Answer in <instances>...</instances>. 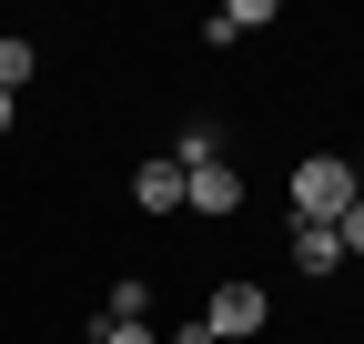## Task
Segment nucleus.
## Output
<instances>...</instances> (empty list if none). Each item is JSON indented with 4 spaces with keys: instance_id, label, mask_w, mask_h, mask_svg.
<instances>
[{
    "instance_id": "nucleus-11",
    "label": "nucleus",
    "mask_w": 364,
    "mask_h": 344,
    "mask_svg": "<svg viewBox=\"0 0 364 344\" xmlns=\"http://www.w3.org/2000/svg\"><path fill=\"white\" fill-rule=\"evenodd\" d=\"M102 344H152V324H102Z\"/></svg>"
},
{
    "instance_id": "nucleus-1",
    "label": "nucleus",
    "mask_w": 364,
    "mask_h": 344,
    "mask_svg": "<svg viewBox=\"0 0 364 344\" xmlns=\"http://www.w3.org/2000/svg\"><path fill=\"white\" fill-rule=\"evenodd\" d=\"M364 183H354V162H334V152H314V162H294V223H344V203H354Z\"/></svg>"
},
{
    "instance_id": "nucleus-8",
    "label": "nucleus",
    "mask_w": 364,
    "mask_h": 344,
    "mask_svg": "<svg viewBox=\"0 0 364 344\" xmlns=\"http://www.w3.org/2000/svg\"><path fill=\"white\" fill-rule=\"evenodd\" d=\"M273 21V0H233V11H213V41H243V31H263Z\"/></svg>"
},
{
    "instance_id": "nucleus-10",
    "label": "nucleus",
    "mask_w": 364,
    "mask_h": 344,
    "mask_svg": "<svg viewBox=\"0 0 364 344\" xmlns=\"http://www.w3.org/2000/svg\"><path fill=\"white\" fill-rule=\"evenodd\" d=\"M334 243H344V264H364V193L344 203V223H334Z\"/></svg>"
},
{
    "instance_id": "nucleus-2",
    "label": "nucleus",
    "mask_w": 364,
    "mask_h": 344,
    "mask_svg": "<svg viewBox=\"0 0 364 344\" xmlns=\"http://www.w3.org/2000/svg\"><path fill=\"white\" fill-rule=\"evenodd\" d=\"M263 314H273V294H263V284H243V274H223V284H213V304H203L213 344H223V334H233V344H243V334H263Z\"/></svg>"
},
{
    "instance_id": "nucleus-3",
    "label": "nucleus",
    "mask_w": 364,
    "mask_h": 344,
    "mask_svg": "<svg viewBox=\"0 0 364 344\" xmlns=\"http://www.w3.org/2000/svg\"><path fill=\"white\" fill-rule=\"evenodd\" d=\"M182 203H193V213H233V203H243V172H233V162H203V172H182Z\"/></svg>"
},
{
    "instance_id": "nucleus-6",
    "label": "nucleus",
    "mask_w": 364,
    "mask_h": 344,
    "mask_svg": "<svg viewBox=\"0 0 364 344\" xmlns=\"http://www.w3.org/2000/svg\"><path fill=\"white\" fill-rule=\"evenodd\" d=\"M31 71H41V51H31V41H21V31H0V92H11V102H21V81H31Z\"/></svg>"
},
{
    "instance_id": "nucleus-9",
    "label": "nucleus",
    "mask_w": 364,
    "mask_h": 344,
    "mask_svg": "<svg viewBox=\"0 0 364 344\" xmlns=\"http://www.w3.org/2000/svg\"><path fill=\"white\" fill-rule=\"evenodd\" d=\"M142 304H152V284L132 274V284H112V304H102V324H142Z\"/></svg>"
},
{
    "instance_id": "nucleus-4",
    "label": "nucleus",
    "mask_w": 364,
    "mask_h": 344,
    "mask_svg": "<svg viewBox=\"0 0 364 344\" xmlns=\"http://www.w3.org/2000/svg\"><path fill=\"white\" fill-rule=\"evenodd\" d=\"M294 264H304V274H344V243H334V223H294Z\"/></svg>"
},
{
    "instance_id": "nucleus-5",
    "label": "nucleus",
    "mask_w": 364,
    "mask_h": 344,
    "mask_svg": "<svg viewBox=\"0 0 364 344\" xmlns=\"http://www.w3.org/2000/svg\"><path fill=\"white\" fill-rule=\"evenodd\" d=\"M132 203H142V213H182V172L172 162H142V172H132Z\"/></svg>"
},
{
    "instance_id": "nucleus-12",
    "label": "nucleus",
    "mask_w": 364,
    "mask_h": 344,
    "mask_svg": "<svg viewBox=\"0 0 364 344\" xmlns=\"http://www.w3.org/2000/svg\"><path fill=\"white\" fill-rule=\"evenodd\" d=\"M11 122H21V102H11V92H0V132H11Z\"/></svg>"
},
{
    "instance_id": "nucleus-7",
    "label": "nucleus",
    "mask_w": 364,
    "mask_h": 344,
    "mask_svg": "<svg viewBox=\"0 0 364 344\" xmlns=\"http://www.w3.org/2000/svg\"><path fill=\"white\" fill-rule=\"evenodd\" d=\"M162 162H172V172H203V162H223V142L193 122V132H172V152H162Z\"/></svg>"
}]
</instances>
